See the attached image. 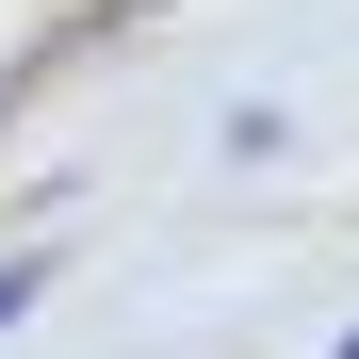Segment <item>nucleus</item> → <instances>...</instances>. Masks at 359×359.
I'll return each instance as SVG.
<instances>
[{
	"mask_svg": "<svg viewBox=\"0 0 359 359\" xmlns=\"http://www.w3.org/2000/svg\"><path fill=\"white\" fill-rule=\"evenodd\" d=\"M17 311H33V262H0V327H17Z\"/></svg>",
	"mask_w": 359,
	"mask_h": 359,
	"instance_id": "f257e3e1",
	"label": "nucleus"
},
{
	"mask_svg": "<svg viewBox=\"0 0 359 359\" xmlns=\"http://www.w3.org/2000/svg\"><path fill=\"white\" fill-rule=\"evenodd\" d=\"M343 359H359V343H343Z\"/></svg>",
	"mask_w": 359,
	"mask_h": 359,
	"instance_id": "f03ea898",
	"label": "nucleus"
}]
</instances>
